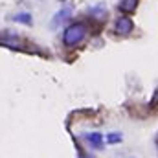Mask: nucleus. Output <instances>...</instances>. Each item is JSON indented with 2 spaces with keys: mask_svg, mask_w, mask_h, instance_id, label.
<instances>
[{
  "mask_svg": "<svg viewBox=\"0 0 158 158\" xmlns=\"http://www.w3.org/2000/svg\"><path fill=\"white\" fill-rule=\"evenodd\" d=\"M85 37H86V28L83 24H72V26L66 28L63 40H64L66 46H77L85 40Z\"/></svg>",
  "mask_w": 158,
  "mask_h": 158,
  "instance_id": "f257e3e1",
  "label": "nucleus"
},
{
  "mask_svg": "<svg viewBox=\"0 0 158 158\" xmlns=\"http://www.w3.org/2000/svg\"><path fill=\"white\" fill-rule=\"evenodd\" d=\"M132 28H134V24L129 17H119L116 20V33L118 35H129L132 31Z\"/></svg>",
  "mask_w": 158,
  "mask_h": 158,
  "instance_id": "f03ea898",
  "label": "nucleus"
},
{
  "mask_svg": "<svg viewBox=\"0 0 158 158\" xmlns=\"http://www.w3.org/2000/svg\"><path fill=\"white\" fill-rule=\"evenodd\" d=\"M0 44L9 46V48H15V50H24V42H22L20 37H17V35H4V37H0Z\"/></svg>",
  "mask_w": 158,
  "mask_h": 158,
  "instance_id": "7ed1b4c3",
  "label": "nucleus"
},
{
  "mask_svg": "<svg viewBox=\"0 0 158 158\" xmlns=\"http://www.w3.org/2000/svg\"><path fill=\"white\" fill-rule=\"evenodd\" d=\"M85 138L88 140V143H90L94 149H101V147H103V136H101L99 132H90V134H86Z\"/></svg>",
  "mask_w": 158,
  "mask_h": 158,
  "instance_id": "20e7f679",
  "label": "nucleus"
},
{
  "mask_svg": "<svg viewBox=\"0 0 158 158\" xmlns=\"http://www.w3.org/2000/svg\"><path fill=\"white\" fill-rule=\"evenodd\" d=\"M138 6V0H119V9L125 13H132Z\"/></svg>",
  "mask_w": 158,
  "mask_h": 158,
  "instance_id": "39448f33",
  "label": "nucleus"
},
{
  "mask_svg": "<svg viewBox=\"0 0 158 158\" xmlns=\"http://www.w3.org/2000/svg\"><path fill=\"white\" fill-rule=\"evenodd\" d=\"M68 17H70V9H63L61 13H57V15H55V19H53V26H57V22H59V20H61V22H63V20H66Z\"/></svg>",
  "mask_w": 158,
  "mask_h": 158,
  "instance_id": "423d86ee",
  "label": "nucleus"
},
{
  "mask_svg": "<svg viewBox=\"0 0 158 158\" xmlns=\"http://www.w3.org/2000/svg\"><path fill=\"white\" fill-rule=\"evenodd\" d=\"M107 142H109V143H118V142H121V134H118V132H110V134L107 136Z\"/></svg>",
  "mask_w": 158,
  "mask_h": 158,
  "instance_id": "0eeeda50",
  "label": "nucleus"
},
{
  "mask_svg": "<svg viewBox=\"0 0 158 158\" xmlns=\"http://www.w3.org/2000/svg\"><path fill=\"white\" fill-rule=\"evenodd\" d=\"M15 20H19V22H28V24H30V22H31V17H30L28 13H19V15L15 17Z\"/></svg>",
  "mask_w": 158,
  "mask_h": 158,
  "instance_id": "6e6552de",
  "label": "nucleus"
},
{
  "mask_svg": "<svg viewBox=\"0 0 158 158\" xmlns=\"http://www.w3.org/2000/svg\"><path fill=\"white\" fill-rule=\"evenodd\" d=\"M90 15H94V17H103V19H105V17H107V11L101 9V7H94V9L90 11Z\"/></svg>",
  "mask_w": 158,
  "mask_h": 158,
  "instance_id": "1a4fd4ad",
  "label": "nucleus"
},
{
  "mask_svg": "<svg viewBox=\"0 0 158 158\" xmlns=\"http://www.w3.org/2000/svg\"><path fill=\"white\" fill-rule=\"evenodd\" d=\"M156 101H158V96H156Z\"/></svg>",
  "mask_w": 158,
  "mask_h": 158,
  "instance_id": "9d476101",
  "label": "nucleus"
}]
</instances>
